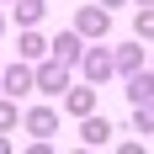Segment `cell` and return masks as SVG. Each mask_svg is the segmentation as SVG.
<instances>
[{"mask_svg": "<svg viewBox=\"0 0 154 154\" xmlns=\"http://www.w3.org/2000/svg\"><path fill=\"white\" fill-rule=\"evenodd\" d=\"M59 101H64L69 117H91V112H96V85H91V80H85V85H69Z\"/></svg>", "mask_w": 154, "mask_h": 154, "instance_id": "obj_7", "label": "cell"}, {"mask_svg": "<svg viewBox=\"0 0 154 154\" xmlns=\"http://www.w3.org/2000/svg\"><path fill=\"white\" fill-rule=\"evenodd\" d=\"M101 5H106V11H112V5H122V0H101Z\"/></svg>", "mask_w": 154, "mask_h": 154, "instance_id": "obj_17", "label": "cell"}, {"mask_svg": "<svg viewBox=\"0 0 154 154\" xmlns=\"http://www.w3.org/2000/svg\"><path fill=\"white\" fill-rule=\"evenodd\" d=\"M53 59H64L69 69L85 59V37H80V27H75V32H59V37H53Z\"/></svg>", "mask_w": 154, "mask_h": 154, "instance_id": "obj_9", "label": "cell"}, {"mask_svg": "<svg viewBox=\"0 0 154 154\" xmlns=\"http://www.w3.org/2000/svg\"><path fill=\"white\" fill-rule=\"evenodd\" d=\"M0 75H5V64H0Z\"/></svg>", "mask_w": 154, "mask_h": 154, "instance_id": "obj_20", "label": "cell"}, {"mask_svg": "<svg viewBox=\"0 0 154 154\" xmlns=\"http://www.w3.org/2000/svg\"><path fill=\"white\" fill-rule=\"evenodd\" d=\"M80 75L91 80V85H106L117 75V59H112L106 48H85V59H80Z\"/></svg>", "mask_w": 154, "mask_h": 154, "instance_id": "obj_3", "label": "cell"}, {"mask_svg": "<svg viewBox=\"0 0 154 154\" xmlns=\"http://www.w3.org/2000/svg\"><path fill=\"white\" fill-rule=\"evenodd\" d=\"M138 5H154V0H138Z\"/></svg>", "mask_w": 154, "mask_h": 154, "instance_id": "obj_19", "label": "cell"}, {"mask_svg": "<svg viewBox=\"0 0 154 154\" xmlns=\"http://www.w3.org/2000/svg\"><path fill=\"white\" fill-rule=\"evenodd\" d=\"M11 5H16V27H37L48 11V0H11Z\"/></svg>", "mask_w": 154, "mask_h": 154, "instance_id": "obj_12", "label": "cell"}, {"mask_svg": "<svg viewBox=\"0 0 154 154\" xmlns=\"http://www.w3.org/2000/svg\"><path fill=\"white\" fill-rule=\"evenodd\" d=\"M133 32H138V43H154V5H138V16H133Z\"/></svg>", "mask_w": 154, "mask_h": 154, "instance_id": "obj_13", "label": "cell"}, {"mask_svg": "<svg viewBox=\"0 0 154 154\" xmlns=\"http://www.w3.org/2000/svg\"><path fill=\"white\" fill-rule=\"evenodd\" d=\"M53 53V43H48L37 27H21V37H16V59H27V64H37V59H48Z\"/></svg>", "mask_w": 154, "mask_h": 154, "instance_id": "obj_6", "label": "cell"}, {"mask_svg": "<svg viewBox=\"0 0 154 154\" xmlns=\"http://www.w3.org/2000/svg\"><path fill=\"white\" fill-rule=\"evenodd\" d=\"M21 122V112H16V96H0V133H11Z\"/></svg>", "mask_w": 154, "mask_h": 154, "instance_id": "obj_15", "label": "cell"}, {"mask_svg": "<svg viewBox=\"0 0 154 154\" xmlns=\"http://www.w3.org/2000/svg\"><path fill=\"white\" fill-rule=\"evenodd\" d=\"M128 101H133V106H138V101H149L154 96V69H138V75H128Z\"/></svg>", "mask_w": 154, "mask_h": 154, "instance_id": "obj_11", "label": "cell"}, {"mask_svg": "<svg viewBox=\"0 0 154 154\" xmlns=\"http://www.w3.org/2000/svg\"><path fill=\"white\" fill-rule=\"evenodd\" d=\"M133 133H154V96L133 106Z\"/></svg>", "mask_w": 154, "mask_h": 154, "instance_id": "obj_14", "label": "cell"}, {"mask_svg": "<svg viewBox=\"0 0 154 154\" xmlns=\"http://www.w3.org/2000/svg\"><path fill=\"white\" fill-rule=\"evenodd\" d=\"M21 128H27L32 138H53V133H59V106H32V112H21Z\"/></svg>", "mask_w": 154, "mask_h": 154, "instance_id": "obj_5", "label": "cell"}, {"mask_svg": "<svg viewBox=\"0 0 154 154\" xmlns=\"http://www.w3.org/2000/svg\"><path fill=\"white\" fill-rule=\"evenodd\" d=\"M5 5H11V0H5Z\"/></svg>", "mask_w": 154, "mask_h": 154, "instance_id": "obj_21", "label": "cell"}, {"mask_svg": "<svg viewBox=\"0 0 154 154\" xmlns=\"http://www.w3.org/2000/svg\"><path fill=\"white\" fill-rule=\"evenodd\" d=\"M0 91H5V96H32V91H37V64H27V59L11 64V69L0 75Z\"/></svg>", "mask_w": 154, "mask_h": 154, "instance_id": "obj_4", "label": "cell"}, {"mask_svg": "<svg viewBox=\"0 0 154 154\" xmlns=\"http://www.w3.org/2000/svg\"><path fill=\"white\" fill-rule=\"evenodd\" d=\"M69 85H75V80H69V64H64V59H53V53L37 59V91H43V96H64Z\"/></svg>", "mask_w": 154, "mask_h": 154, "instance_id": "obj_2", "label": "cell"}, {"mask_svg": "<svg viewBox=\"0 0 154 154\" xmlns=\"http://www.w3.org/2000/svg\"><path fill=\"white\" fill-rule=\"evenodd\" d=\"M0 154H11V138H5V133H0Z\"/></svg>", "mask_w": 154, "mask_h": 154, "instance_id": "obj_16", "label": "cell"}, {"mask_svg": "<svg viewBox=\"0 0 154 154\" xmlns=\"http://www.w3.org/2000/svg\"><path fill=\"white\" fill-rule=\"evenodd\" d=\"M0 37H5V16H0Z\"/></svg>", "mask_w": 154, "mask_h": 154, "instance_id": "obj_18", "label": "cell"}, {"mask_svg": "<svg viewBox=\"0 0 154 154\" xmlns=\"http://www.w3.org/2000/svg\"><path fill=\"white\" fill-rule=\"evenodd\" d=\"M112 59H117V75H138V69H143V48L138 43H122V48H112Z\"/></svg>", "mask_w": 154, "mask_h": 154, "instance_id": "obj_10", "label": "cell"}, {"mask_svg": "<svg viewBox=\"0 0 154 154\" xmlns=\"http://www.w3.org/2000/svg\"><path fill=\"white\" fill-rule=\"evenodd\" d=\"M80 143H85V149H106V143H112V122H106V117H96V112H91V117H80Z\"/></svg>", "mask_w": 154, "mask_h": 154, "instance_id": "obj_8", "label": "cell"}, {"mask_svg": "<svg viewBox=\"0 0 154 154\" xmlns=\"http://www.w3.org/2000/svg\"><path fill=\"white\" fill-rule=\"evenodd\" d=\"M75 27H80L85 43H101V37L112 32V11L101 5V0H96V5H80V11H75Z\"/></svg>", "mask_w": 154, "mask_h": 154, "instance_id": "obj_1", "label": "cell"}]
</instances>
